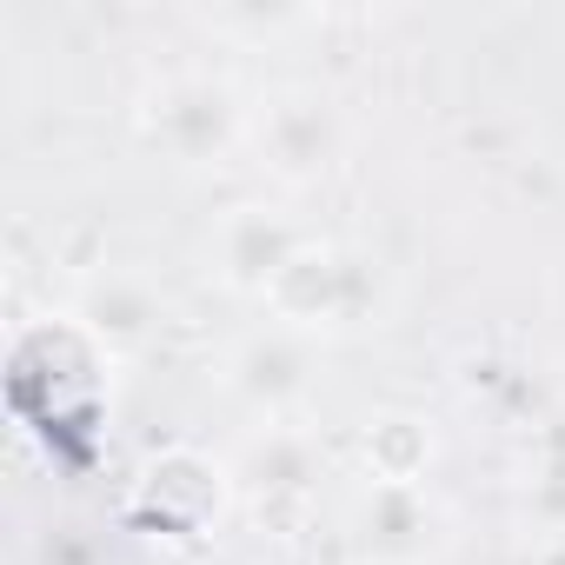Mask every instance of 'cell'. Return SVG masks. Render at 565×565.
<instances>
[{
  "label": "cell",
  "mask_w": 565,
  "mask_h": 565,
  "mask_svg": "<svg viewBox=\"0 0 565 565\" xmlns=\"http://www.w3.org/2000/svg\"><path fill=\"white\" fill-rule=\"evenodd\" d=\"M226 499H233V466L206 459L200 446H167V452H153V459L140 466V486H134L140 519L160 525V532H180V539L213 532L220 512H226Z\"/></svg>",
  "instance_id": "cell-6"
},
{
  "label": "cell",
  "mask_w": 565,
  "mask_h": 565,
  "mask_svg": "<svg viewBox=\"0 0 565 565\" xmlns=\"http://www.w3.org/2000/svg\"><path fill=\"white\" fill-rule=\"evenodd\" d=\"M525 565H565V532H539Z\"/></svg>",
  "instance_id": "cell-13"
},
{
  "label": "cell",
  "mask_w": 565,
  "mask_h": 565,
  "mask_svg": "<svg viewBox=\"0 0 565 565\" xmlns=\"http://www.w3.org/2000/svg\"><path fill=\"white\" fill-rule=\"evenodd\" d=\"M313 233L294 220V213H279L266 200H239L220 213L213 226V273H220V287L239 294V300H266L273 294V279L294 266V253L307 246Z\"/></svg>",
  "instance_id": "cell-7"
},
{
  "label": "cell",
  "mask_w": 565,
  "mask_h": 565,
  "mask_svg": "<svg viewBox=\"0 0 565 565\" xmlns=\"http://www.w3.org/2000/svg\"><path fill=\"white\" fill-rule=\"evenodd\" d=\"M266 307H273V320H287L313 340L360 333V327H380V313H386V279H380L373 253H353L340 239H307L294 253V266L273 279Z\"/></svg>",
  "instance_id": "cell-1"
},
{
  "label": "cell",
  "mask_w": 565,
  "mask_h": 565,
  "mask_svg": "<svg viewBox=\"0 0 565 565\" xmlns=\"http://www.w3.org/2000/svg\"><path fill=\"white\" fill-rule=\"evenodd\" d=\"M74 320H81V333L114 360V353H140V347L160 333L167 300H160L153 279L134 273V266H94V273L81 279V294H74Z\"/></svg>",
  "instance_id": "cell-9"
},
{
  "label": "cell",
  "mask_w": 565,
  "mask_h": 565,
  "mask_svg": "<svg viewBox=\"0 0 565 565\" xmlns=\"http://www.w3.org/2000/svg\"><path fill=\"white\" fill-rule=\"evenodd\" d=\"M446 505L426 486H366L353 505V552L366 565H426L446 552Z\"/></svg>",
  "instance_id": "cell-8"
},
{
  "label": "cell",
  "mask_w": 565,
  "mask_h": 565,
  "mask_svg": "<svg viewBox=\"0 0 565 565\" xmlns=\"http://www.w3.org/2000/svg\"><path fill=\"white\" fill-rule=\"evenodd\" d=\"M259 167L279 180V186H313L340 167L347 153V120L333 107V94L320 87H279L253 107V127H246Z\"/></svg>",
  "instance_id": "cell-3"
},
{
  "label": "cell",
  "mask_w": 565,
  "mask_h": 565,
  "mask_svg": "<svg viewBox=\"0 0 565 565\" xmlns=\"http://www.w3.org/2000/svg\"><path fill=\"white\" fill-rule=\"evenodd\" d=\"M41 565H107L100 558V545L87 539V532H74V525H61L47 545H41Z\"/></svg>",
  "instance_id": "cell-12"
},
{
  "label": "cell",
  "mask_w": 565,
  "mask_h": 565,
  "mask_svg": "<svg viewBox=\"0 0 565 565\" xmlns=\"http://www.w3.org/2000/svg\"><path fill=\"white\" fill-rule=\"evenodd\" d=\"M220 386H226L246 413H259L266 426H273V419H294V413L313 399V386H320V340L300 333V327H287V320H273V327L246 333V340L226 353Z\"/></svg>",
  "instance_id": "cell-4"
},
{
  "label": "cell",
  "mask_w": 565,
  "mask_h": 565,
  "mask_svg": "<svg viewBox=\"0 0 565 565\" xmlns=\"http://www.w3.org/2000/svg\"><path fill=\"white\" fill-rule=\"evenodd\" d=\"M246 127H253V114L239 107L233 81L200 74V67L167 74L140 94V134L180 167H220L246 140Z\"/></svg>",
  "instance_id": "cell-2"
},
{
  "label": "cell",
  "mask_w": 565,
  "mask_h": 565,
  "mask_svg": "<svg viewBox=\"0 0 565 565\" xmlns=\"http://www.w3.org/2000/svg\"><path fill=\"white\" fill-rule=\"evenodd\" d=\"M200 21L213 34H287V28H307L313 14H300V8H200Z\"/></svg>",
  "instance_id": "cell-11"
},
{
  "label": "cell",
  "mask_w": 565,
  "mask_h": 565,
  "mask_svg": "<svg viewBox=\"0 0 565 565\" xmlns=\"http://www.w3.org/2000/svg\"><path fill=\"white\" fill-rule=\"evenodd\" d=\"M320 466H327V452H320V439H313L307 426L273 419V426H259V433L239 446L233 479H239V492L253 499V519H259V525H300Z\"/></svg>",
  "instance_id": "cell-5"
},
{
  "label": "cell",
  "mask_w": 565,
  "mask_h": 565,
  "mask_svg": "<svg viewBox=\"0 0 565 565\" xmlns=\"http://www.w3.org/2000/svg\"><path fill=\"white\" fill-rule=\"evenodd\" d=\"M360 459L373 486H426L433 466V426L419 413H373L360 433Z\"/></svg>",
  "instance_id": "cell-10"
}]
</instances>
